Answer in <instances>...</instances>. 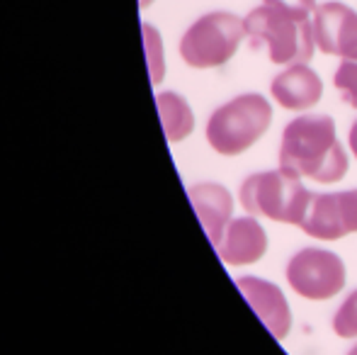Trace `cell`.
<instances>
[{
    "mask_svg": "<svg viewBox=\"0 0 357 355\" xmlns=\"http://www.w3.org/2000/svg\"><path fill=\"white\" fill-rule=\"evenodd\" d=\"M245 34L255 49L263 47L268 52V59L280 66L291 63H309L314 56L316 39L311 20H299L282 13L270 5H258L248 13Z\"/></svg>",
    "mask_w": 357,
    "mask_h": 355,
    "instance_id": "3957f363",
    "label": "cell"
},
{
    "mask_svg": "<svg viewBox=\"0 0 357 355\" xmlns=\"http://www.w3.org/2000/svg\"><path fill=\"white\" fill-rule=\"evenodd\" d=\"M314 39L324 54L345 59L357 44V13L343 3H324L314 10Z\"/></svg>",
    "mask_w": 357,
    "mask_h": 355,
    "instance_id": "52a82bcc",
    "label": "cell"
},
{
    "mask_svg": "<svg viewBox=\"0 0 357 355\" xmlns=\"http://www.w3.org/2000/svg\"><path fill=\"white\" fill-rule=\"evenodd\" d=\"M144 34V47H146V63H149V76L151 86H160L165 78V52H163V39L160 32L149 22H142Z\"/></svg>",
    "mask_w": 357,
    "mask_h": 355,
    "instance_id": "5bb4252c",
    "label": "cell"
},
{
    "mask_svg": "<svg viewBox=\"0 0 357 355\" xmlns=\"http://www.w3.org/2000/svg\"><path fill=\"white\" fill-rule=\"evenodd\" d=\"M299 229L304 234L321 241H338L348 236L343 219V204H340V192H314L311 195L309 209L301 219Z\"/></svg>",
    "mask_w": 357,
    "mask_h": 355,
    "instance_id": "7c38bea8",
    "label": "cell"
},
{
    "mask_svg": "<svg viewBox=\"0 0 357 355\" xmlns=\"http://www.w3.org/2000/svg\"><path fill=\"white\" fill-rule=\"evenodd\" d=\"M270 95L280 107L291 109V112H304V109L319 105L321 95H324V83L309 63H291L273 78Z\"/></svg>",
    "mask_w": 357,
    "mask_h": 355,
    "instance_id": "30bf717a",
    "label": "cell"
},
{
    "mask_svg": "<svg viewBox=\"0 0 357 355\" xmlns=\"http://www.w3.org/2000/svg\"><path fill=\"white\" fill-rule=\"evenodd\" d=\"M245 37V22L234 13L214 10L185 29L180 56L190 68H219L234 59Z\"/></svg>",
    "mask_w": 357,
    "mask_h": 355,
    "instance_id": "5b68a950",
    "label": "cell"
},
{
    "mask_svg": "<svg viewBox=\"0 0 357 355\" xmlns=\"http://www.w3.org/2000/svg\"><path fill=\"white\" fill-rule=\"evenodd\" d=\"M236 287L243 292V297L248 299V304L260 317V322L268 326V331L278 341H284L291 328V314L289 304H287L284 294L280 292L278 285L260 278H238L236 280Z\"/></svg>",
    "mask_w": 357,
    "mask_h": 355,
    "instance_id": "ba28073f",
    "label": "cell"
},
{
    "mask_svg": "<svg viewBox=\"0 0 357 355\" xmlns=\"http://www.w3.org/2000/svg\"><path fill=\"white\" fill-rule=\"evenodd\" d=\"M263 5L278 8V10H282V13L291 15V17H299V20H311V13L319 8L316 0H263Z\"/></svg>",
    "mask_w": 357,
    "mask_h": 355,
    "instance_id": "e0dca14e",
    "label": "cell"
},
{
    "mask_svg": "<svg viewBox=\"0 0 357 355\" xmlns=\"http://www.w3.org/2000/svg\"><path fill=\"white\" fill-rule=\"evenodd\" d=\"M333 86L340 90L343 103L357 109V59H343L340 66L335 68Z\"/></svg>",
    "mask_w": 357,
    "mask_h": 355,
    "instance_id": "9a60e30c",
    "label": "cell"
},
{
    "mask_svg": "<svg viewBox=\"0 0 357 355\" xmlns=\"http://www.w3.org/2000/svg\"><path fill=\"white\" fill-rule=\"evenodd\" d=\"M268 251V234L255 217L231 219L216 253L226 266H253Z\"/></svg>",
    "mask_w": 357,
    "mask_h": 355,
    "instance_id": "9c48e42d",
    "label": "cell"
},
{
    "mask_svg": "<svg viewBox=\"0 0 357 355\" xmlns=\"http://www.w3.org/2000/svg\"><path fill=\"white\" fill-rule=\"evenodd\" d=\"M153 3H155V0H139V8L146 10V8H149V5H153Z\"/></svg>",
    "mask_w": 357,
    "mask_h": 355,
    "instance_id": "ffe728a7",
    "label": "cell"
},
{
    "mask_svg": "<svg viewBox=\"0 0 357 355\" xmlns=\"http://www.w3.org/2000/svg\"><path fill=\"white\" fill-rule=\"evenodd\" d=\"M348 156L328 114L294 117L282 132L280 168L316 183H338L348 173Z\"/></svg>",
    "mask_w": 357,
    "mask_h": 355,
    "instance_id": "6da1fadb",
    "label": "cell"
},
{
    "mask_svg": "<svg viewBox=\"0 0 357 355\" xmlns=\"http://www.w3.org/2000/svg\"><path fill=\"white\" fill-rule=\"evenodd\" d=\"M309 190L294 173L278 171L253 173L241 183V204L250 217H268L273 222L296 224L299 227L311 202Z\"/></svg>",
    "mask_w": 357,
    "mask_h": 355,
    "instance_id": "277c9868",
    "label": "cell"
},
{
    "mask_svg": "<svg viewBox=\"0 0 357 355\" xmlns=\"http://www.w3.org/2000/svg\"><path fill=\"white\" fill-rule=\"evenodd\" d=\"M155 107H158L160 124H163V134L168 144L183 142L195 132V112L180 93H173V90L158 93L155 95Z\"/></svg>",
    "mask_w": 357,
    "mask_h": 355,
    "instance_id": "4fadbf2b",
    "label": "cell"
},
{
    "mask_svg": "<svg viewBox=\"0 0 357 355\" xmlns=\"http://www.w3.org/2000/svg\"><path fill=\"white\" fill-rule=\"evenodd\" d=\"M273 124V105L260 93L236 95L207 119V142L221 156H241Z\"/></svg>",
    "mask_w": 357,
    "mask_h": 355,
    "instance_id": "7a4b0ae2",
    "label": "cell"
},
{
    "mask_svg": "<svg viewBox=\"0 0 357 355\" xmlns=\"http://www.w3.org/2000/svg\"><path fill=\"white\" fill-rule=\"evenodd\" d=\"M333 331L340 338H357V289L340 304L333 317Z\"/></svg>",
    "mask_w": 357,
    "mask_h": 355,
    "instance_id": "2e32d148",
    "label": "cell"
},
{
    "mask_svg": "<svg viewBox=\"0 0 357 355\" xmlns=\"http://www.w3.org/2000/svg\"><path fill=\"white\" fill-rule=\"evenodd\" d=\"M188 195H190V204L195 207V214L199 217L204 234H207L212 246L216 248L221 236H224L226 227L231 224L234 197L219 183H197L188 190Z\"/></svg>",
    "mask_w": 357,
    "mask_h": 355,
    "instance_id": "8fae6325",
    "label": "cell"
},
{
    "mask_svg": "<svg viewBox=\"0 0 357 355\" xmlns=\"http://www.w3.org/2000/svg\"><path fill=\"white\" fill-rule=\"evenodd\" d=\"M340 204H343V219L348 234L357 232V190H348L340 192Z\"/></svg>",
    "mask_w": 357,
    "mask_h": 355,
    "instance_id": "ac0fdd59",
    "label": "cell"
},
{
    "mask_svg": "<svg viewBox=\"0 0 357 355\" xmlns=\"http://www.w3.org/2000/svg\"><path fill=\"white\" fill-rule=\"evenodd\" d=\"M348 355H357V346H353V348H350V351H348Z\"/></svg>",
    "mask_w": 357,
    "mask_h": 355,
    "instance_id": "44dd1931",
    "label": "cell"
},
{
    "mask_svg": "<svg viewBox=\"0 0 357 355\" xmlns=\"http://www.w3.org/2000/svg\"><path fill=\"white\" fill-rule=\"evenodd\" d=\"M287 282L306 299H331L345 287V263L333 251L304 248L287 263Z\"/></svg>",
    "mask_w": 357,
    "mask_h": 355,
    "instance_id": "8992f818",
    "label": "cell"
},
{
    "mask_svg": "<svg viewBox=\"0 0 357 355\" xmlns=\"http://www.w3.org/2000/svg\"><path fill=\"white\" fill-rule=\"evenodd\" d=\"M350 151H353V156L357 158V119L353 122V127H350Z\"/></svg>",
    "mask_w": 357,
    "mask_h": 355,
    "instance_id": "d6986e66",
    "label": "cell"
}]
</instances>
